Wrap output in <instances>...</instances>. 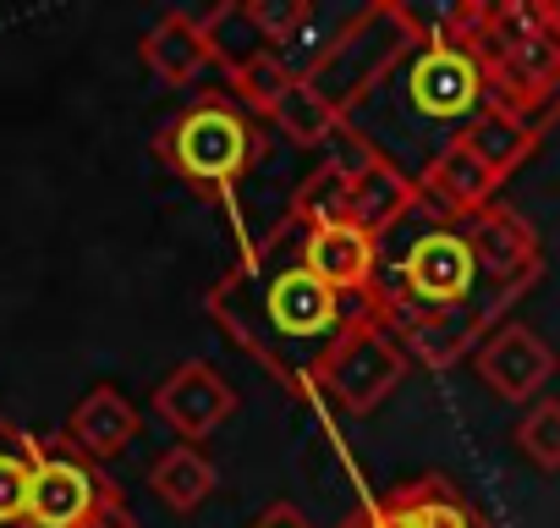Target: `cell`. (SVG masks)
Listing matches in <instances>:
<instances>
[{
  "label": "cell",
  "mask_w": 560,
  "mask_h": 528,
  "mask_svg": "<svg viewBox=\"0 0 560 528\" xmlns=\"http://www.w3.org/2000/svg\"><path fill=\"white\" fill-rule=\"evenodd\" d=\"M374 506L385 512L390 528H483L478 512L467 506V495H462L451 479H440V473L407 479L401 490H390V495L374 501Z\"/></svg>",
  "instance_id": "cell-15"
},
{
  "label": "cell",
  "mask_w": 560,
  "mask_h": 528,
  "mask_svg": "<svg viewBox=\"0 0 560 528\" xmlns=\"http://www.w3.org/2000/svg\"><path fill=\"white\" fill-rule=\"evenodd\" d=\"M247 528H314V523H308V512H298L292 501H269Z\"/></svg>",
  "instance_id": "cell-27"
},
{
  "label": "cell",
  "mask_w": 560,
  "mask_h": 528,
  "mask_svg": "<svg viewBox=\"0 0 560 528\" xmlns=\"http://www.w3.org/2000/svg\"><path fill=\"white\" fill-rule=\"evenodd\" d=\"M28 490H34L28 429L0 418V528H28Z\"/></svg>",
  "instance_id": "cell-22"
},
{
  "label": "cell",
  "mask_w": 560,
  "mask_h": 528,
  "mask_svg": "<svg viewBox=\"0 0 560 528\" xmlns=\"http://www.w3.org/2000/svg\"><path fill=\"white\" fill-rule=\"evenodd\" d=\"M34 451V490H28V528H138L121 490L100 473V462H89L83 451H72L61 435H28Z\"/></svg>",
  "instance_id": "cell-3"
},
{
  "label": "cell",
  "mask_w": 560,
  "mask_h": 528,
  "mask_svg": "<svg viewBox=\"0 0 560 528\" xmlns=\"http://www.w3.org/2000/svg\"><path fill=\"white\" fill-rule=\"evenodd\" d=\"M298 78H292V67L280 61L275 50H264L258 61H247L242 72H231V89H236V100L242 105H253L258 116H269L280 100H287V89H292Z\"/></svg>",
  "instance_id": "cell-24"
},
{
  "label": "cell",
  "mask_w": 560,
  "mask_h": 528,
  "mask_svg": "<svg viewBox=\"0 0 560 528\" xmlns=\"http://www.w3.org/2000/svg\"><path fill=\"white\" fill-rule=\"evenodd\" d=\"M472 276H478V259L467 248L462 231L451 226H434L423 231L407 259H401V282H407V298L423 303V309H456L472 298Z\"/></svg>",
  "instance_id": "cell-8"
},
{
  "label": "cell",
  "mask_w": 560,
  "mask_h": 528,
  "mask_svg": "<svg viewBox=\"0 0 560 528\" xmlns=\"http://www.w3.org/2000/svg\"><path fill=\"white\" fill-rule=\"evenodd\" d=\"M143 67L171 83V89H187L203 67H209V39H203V23L187 18V12H165L149 39H143Z\"/></svg>",
  "instance_id": "cell-17"
},
{
  "label": "cell",
  "mask_w": 560,
  "mask_h": 528,
  "mask_svg": "<svg viewBox=\"0 0 560 528\" xmlns=\"http://www.w3.org/2000/svg\"><path fill=\"white\" fill-rule=\"evenodd\" d=\"M61 440H67L72 451H83L89 462H110V457H121V451L138 440V408H132L116 386H94V391L67 413Z\"/></svg>",
  "instance_id": "cell-13"
},
{
  "label": "cell",
  "mask_w": 560,
  "mask_h": 528,
  "mask_svg": "<svg viewBox=\"0 0 560 528\" xmlns=\"http://www.w3.org/2000/svg\"><path fill=\"white\" fill-rule=\"evenodd\" d=\"M352 215H358V160H325L319 171L303 176L292 198V220H303V231L352 226Z\"/></svg>",
  "instance_id": "cell-19"
},
{
  "label": "cell",
  "mask_w": 560,
  "mask_h": 528,
  "mask_svg": "<svg viewBox=\"0 0 560 528\" xmlns=\"http://www.w3.org/2000/svg\"><path fill=\"white\" fill-rule=\"evenodd\" d=\"M500 309H505V303L472 309V298L456 303V309H418V314L401 325V347H407V358H423L429 369H451V364H462L467 353L483 347V325H489Z\"/></svg>",
  "instance_id": "cell-11"
},
{
  "label": "cell",
  "mask_w": 560,
  "mask_h": 528,
  "mask_svg": "<svg viewBox=\"0 0 560 528\" xmlns=\"http://www.w3.org/2000/svg\"><path fill=\"white\" fill-rule=\"evenodd\" d=\"M462 237H467V248L478 259V271H489L500 287H527L538 276V231L516 209L489 204V209H478L467 220Z\"/></svg>",
  "instance_id": "cell-10"
},
{
  "label": "cell",
  "mask_w": 560,
  "mask_h": 528,
  "mask_svg": "<svg viewBox=\"0 0 560 528\" xmlns=\"http://www.w3.org/2000/svg\"><path fill=\"white\" fill-rule=\"evenodd\" d=\"M214 462L198 451V446H171L154 468H149V490L160 495V506H171V512H198L209 495H214Z\"/></svg>",
  "instance_id": "cell-20"
},
{
  "label": "cell",
  "mask_w": 560,
  "mask_h": 528,
  "mask_svg": "<svg viewBox=\"0 0 560 528\" xmlns=\"http://www.w3.org/2000/svg\"><path fill=\"white\" fill-rule=\"evenodd\" d=\"M269 122L280 127V133H287L292 144H303V149H314V144H325L330 133H341V116L298 78L292 89H287V100H280L275 111H269Z\"/></svg>",
  "instance_id": "cell-23"
},
{
  "label": "cell",
  "mask_w": 560,
  "mask_h": 528,
  "mask_svg": "<svg viewBox=\"0 0 560 528\" xmlns=\"http://www.w3.org/2000/svg\"><path fill=\"white\" fill-rule=\"evenodd\" d=\"M412 45H423L418 18H412L407 7H396V0H380V7L358 12V18L314 56V67L303 72V83H308L336 116H347V111H358V105L380 89V78H385Z\"/></svg>",
  "instance_id": "cell-2"
},
{
  "label": "cell",
  "mask_w": 560,
  "mask_h": 528,
  "mask_svg": "<svg viewBox=\"0 0 560 528\" xmlns=\"http://www.w3.org/2000/svg\"><path fill=\"white\" fill-rule=\"evenodd\" d=\"M472 364H478V380L500 397V402H533L544 386H549V375H555V347L533 331V325H522V320H505V325H494L489 336H483V347L472 353Z\"/></svg>",
  "instance_id": "cell-7"
},
{
  "label": "cell",
  "mask_w": 560,
  "mask_h": 528,
  "mask_svg": "<svg viewBox=\"0 0 560 528\" xmlns=\"http://www.w3.org/2000/svg\"><path fill=\"white\" fill-rule=\"evenodd\" d=\"M516 446L527 462H538L544 473H560V397H538L522 424H516Z\"/></svg>",
  "instance_id": "cell-25"
},
{
  "label": "cell",
  "mask_w": 560,
  "mask_h": 528,
  "mask_svg": "<svg viewBox=\"0 0 560 528\" xmlns=\"http://www.w3.org/2000/svg\"><path fill=\"white\" fill-rule=\"evenodd\" d=\"M303 271L319 276L336 298H369L374 292V237L363 226L303 231Z\"/></svg>",
  "instance_id": "cell-12"
},
{
  "label": "cell",
  "mask_w": 560,
  "mask_h": 528,
  "mask_svg": "<svg viewBox=\"0 0 560 528\" xmlns=\"http://www.w3.org/2000/svg\"><path fill=\"white\" fill-rule=\"evenodd\" d=\"M456 138L505 182V176L538 149V122H527V116H516V111H505V105H483Z\"/></svg>",
  "instance_id": "cell-18"
},
{
  "label": "cell",
  "mask_w": 560,
  "mask_h": 528,
  "mask_svg": "<svg viewBox=\"0 0 560 528\" xmlns=\"http://www.w3.org/2000/svg\"><path fill=\"white\" fill-rule=\"evenodd\" d=\"M347 528H390V523H385V512H380V506L369 501V506H363V512H358V517H352Z\"/></svg>",
  "instance_id": "cell-28"
},
{
  "label": "cell",
  "mask_w": 560,
  "mask_h": 528,
  "mask_svg": "<svg viewBox=\"0 0 560 528\" xmlns=\"http://www.w3.org/2000/svg\"><path fill=\"white\" fill-rule=\"evenodd\" d=\"M253 18H258V28L269 34V45L287 34V28H298L303 18H308V7L303 0H287V7H269V0H253Z\"/></svg>",
  "instance_id": "cell-26"
},
{
  "label": "cell",
  "mask_w": 560,
  "mask_h": 528,
  "mask_svg": "<svg viewBox=\"0 0 560 528\" xmlns=\"http://www.w3.org/2000/svg\"><path fill=\"white\" fill-rule=\"evenodd\" d=\"M203 39H209V61H220L225 78L269 50V34L253 18V0H225V7H214L203 18Z\"/></svg>",
  "instance_id": "cell-21"
},
{
  "label": "cell",
  "mask_w": 560,
  "mask_h": 528,
  "mask_svg": "<svg viewBox=\"0 0 560 528\" xmlns=\"http://www.w3.org/2000/svg\"><path fill=\"white\" fill-rule=\"evenodd\" d=\"M407 100L423 122H462L467 127L489 105V78H483L472 50L434 39L407 67Z\"/></svg>",
  "instance_id": "cell-6"
},
{
  "label": "cell",
  "mask_w": 560,
  "mask_h": 528,
  "mask_svg": "<svg viewBox=\"0 0 560 528\" xmlns=\"http://www.w3.org/2000/svg\"><path fill=\"white\" fill-rule=\"evenodd\" d=\"M494 187H500V176H494L462 138H451V144L429 160V171H423V182H418L423 198H434L445 215H467V220L494 204Z\"/></svg>",
  "instance_id": "cell-14"
},
{
  "label": "cell",
  "mask_w": 560,
  "mask_h": 528,
  "mask_svg": "<svg viewBox=\"0 0 560 528\" xmlns=\"http://www.w3.org/2000/svg\"><path fill=\"white\" fill-rule=\"evenodd\" d=\"M407 347H401V331L385 325V298L380 287L369 298H358V314L352 325L341 331V342L330 347V358L319 364L314 386L341 408V413H374L401 380H407Z\"/></svg>",
  "instance_id": "cell-4"
},
{
  "label": "cell",
  "mask_w": 560,
  "mask_h": 528,
  "mask_svg": "<svg viewBox=\"0 0 560 528\" xmlns=\"http://www.w3.org/2000/svg\"><path fill=\"white\" fill-rule=\"evenodd\" d=\"M220 287L242 292L231 276ZM352 314H358V298H336L319 276L303 271V253H298L258 287V298L247 292V314H225V325L242 342H253L258 358L287 380H314L330 347L341 342V331L352 325Z\"/></svg>",
  "instance_id": "cell-1"
},
{
  "label": "cell",
  "mask_w": 560,
  "mask_h": 528,
  "mask_svg": "<svg viewBox=\"0 0 560 528\" xmlns=\"http://www.w3.org/2000/svg\"><path fill=\"white\" fill-rule=\"evenodd\" d=\"M154 413L192 446V440H209V435L236 413V391H231V380H225L220 369L187 358V364H176V369L154 386Z\"/></svg>",
  "instance_id": "cell-9"
},
{
  "label": "cell",
  "mask_w": 560,
  "mask_h": 528,
  "mask_svg": "<svg viewBox=\"0 0 560 528\" xmlns=\"http://www.w3.org/2000/svg\"><path fill=\"white\" fill-rule=\"evenodd\" d=\"M154 154L198 193H225L247 165H253V133L231 105H192L187 116H176L160 138Z\"/></svg>",
  "instance_id": "cell-5"
},
{
  "label": "cell",
  "mask_w": 560,
  "mask_h": 528,
  "mask_svg": "<svg viewBox=\"0 0 560 528\" xmlns=\"http://www.w3.org/2000/svg\"><path fill=\"white\" fill-rule=\"evenodd\" d=\"M418 204H423L418 182L401 176L390 160H380V154H363V160H358V215H352V226H363L374 242H380L390 226H401Z\"/></svg>",
  "instance_id": "cell-16"
}]
</instances>
